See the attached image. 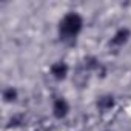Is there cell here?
Wrapping results in <instances>:
<instances>
[{"label":"cell","instance_id":"6","mask_svg":"<svg viewBox=\"0 0 131 131\" xmlns=\"http://www.w3.org/2000/svg\"><path fill=\"white\" fill-rule=\"evenodd\" d=\"M82 65H83V67H85L90 73H91V71H97V73H99V70H100L102 77H105V68L102 67V63L99 62V59H97L96 56H85Z\"/></svg>","mask_w":131,"mask_h":131},{"label":"cell","instance_id":"8","mask_svg":"<svg viewBox=\"0 0 131 131\" xmlns=\"http://www.w3.org/2000/svg\"><path fill=\"white\" fill-rule=\"evenodd\" d=\"M2 97H3V102H5V103H13V102L17 100V97H19V91H17L16 88H13V86L5 88Z\"/></svg>","mask_w":131,"mask_h":131},{"label":"cell","instance_id":"7","mask_svg":"<svg viewBox=\"0 0 131 131\" xmlns=\"http://www.w3.org/2000/svg\"><path fill=\"white\" fill-rule=\"evenodd\" d=\"M96 105H97V108H99L100 111H108V110H111V108L114 106V96H111V94H103V96L97 97Z\"/></svg>","mask_w":131,"mask_h":131},{"label":"cell","instance_id":"2","mask_svg":"<svg viewBox=\"0 0 131 131\" xmlns=\"http://www.w3.org/2000/svg\"><path fill=\"white\" fill-rule=\"evenodd\" d=\"M90 82V71L83 67V65H79L74 71V76H73V83L77 86V88H85Z\"/></svg>","mask_w":131,"mask_h":131},{"label":"cell","instance_id":"3","mask_svg":"<svg viewBox=\"0 0 131 131\" xmlns=\"http://www.w3.org/2000/svg\"><path fill=\"white\" fill-rule=\"evenodd\" d=\"M70 113V103L63 97H59L52 103V114L56 119H65Z\"/></svg>","mask_w":131,"mask_h":131},{"label":"cell","instance_id":"5","mask_svg":"<svg viewBox=\"0 0 131 131\" xmlns=\"http://www.w3.org/2000/svg\"><path fill=\"white\" fill-rule=\"evenodd\" d=\"M68 65L65 62H56L51 65V76L56 79V80H65L68 76Z\"/></svg>","mask_w":131,"mask_h":131},{"label":"cell","instance_id":"1","mask_svg":"<svg viewBox=\"0 0 131 131\" xmlns=\"http://www.w3.org/2000/svg\"><path fill=\"white\" fill-rule=\"evenodd\" d=\"M83 28V19L77 13H68L59 23V36L60 40L67 43H74L76 37Z\"/></svg>","mask_w":131,"mask_h":131},{"label":"cell","instance_id":"9","mask_svg":"<svg viewBox=\"0 0 131 131\" xmlns=\"http://www.w3.org/2000/svg\"><path fill=\"white\" fill-rule=\"evenodd\" d=\"M22 123V116H14V117H11V120H9V126H17V125H20Z\"/></svg>","mask_w":131,"mask_h":131},{"label":"cell","instance_id":"4","mask_svg":"<svg viewBox=\"0 0 131 131\" xmlns=\"http://www.w3.org/2000/svg\"><path fill=\"white\" fill-rule=\"evenodd\" d=\"M131 37V31L128 28H119L116 31V34L113 36L111 42H110V46H114V48H119V46H123Z\"/></svg>","mask_w":131,"mask_h":131}]
</instances>
